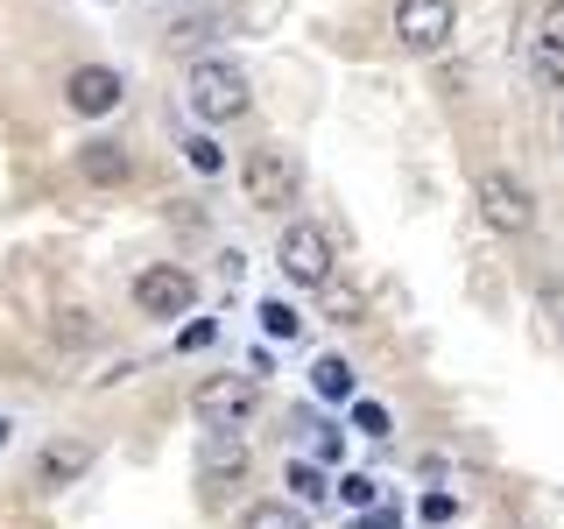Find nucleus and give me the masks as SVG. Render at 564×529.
Segmentation results:
<instances>
[{
	"mask_svg": "<svg viewBox=\"0 0 564 529\" xmlns=\"http://www.w3.org/2000/svg\"><path fill=\"white\" fill-rule=\"evenodd\" d=\"M352 423H360L367 438H388V410H381V402H360V410H352Z\"/></svg>",
	"mask_w": 564,
	"mask_h": 529,
	"instance_id": "nucleus-22",
	"label": "nucleus"
},
{
	"mask_svg": "<svg viewBox=\"0 0 564 529\" xmlns=\"http://www.w3.org/2000/svg\"><path fill=\"white\" fill-rule=\"evenodd\" d=\"M317 296H325L332 325H360V296H352L346 282H339V276H332V282H317Z\"/></svg>",
	"mask_w": 564,
	"mask_h": 529,
	"instance_id": "nucleus-13",
	"label": "nucleus"
},
{
	"mask_svg": "<svg viewBox=\"0 0 564 529\" xmlns=\"http://www.w3.org/2000/svg\"><path fill=\"white\" fill-rule=\"evenodd\" d=\"M339 452H346V438L332 431V423H317V458H339Z\"/></svg>",
	"mask_w": 564,
	"mask_h": 529,
	"instance_id": "nucleus-24",
	"label": "nucleus"
},
{
	"mask_svg": "<svg viewBox=\"0 0 564 529\" xmlns=\"http://www.w3.org/2000/svg\"><path fill=\"white\" fill-rule=\"evenodd\" d=\"M184 163H191V170H205V176H219L226 155H219V141H212V134H191V141H184Z\"/></svg>",
	"mask_w": 564,
	"mask_h": 529,
	"instance_id": "nucleus-15",
	"label": "nucleus"
},
{
	"mask_svg": "<svg viewBox=\"0 0 564 529\" xmlns=\"http://www.w3.org/2000/svg\"><path fill=\"white\" fill-rule=\"evenodd\" d=\"M8 431H14V423H8V417H0V445H8Z\"/></svg>",
	"mask_w": 564,
	"mask_h": 529,
	"instance_id": "nucleus-26",
	"label": "nucleus"
},
{
	"mask_svg": "<svg viewBox=\"0 0 564 529\" xmlns=\"http://www.w3.org/2000/svg\"><path fill=\"white\" fill-rule=\"evenodd\" d=\"M339 494H346L352 508H375V501H381V487L367 481V473H346V481H339Z\"/></svg>",
	"mask_w": 564,
	"mask_h": 529,
	"instance_id": "nucleus-18",
	"label": "nucleus"
},
{
	"mask_svg": "<svg viewBox=\"0 0 564 529\" xmlns=\"http://www.w3.org/2000/svg\"><path fill=\"white\" fill-rule=\"evenodd\" d=\"M480 219L494 226V234H529V226H536V198H529L522 176L480 170Z\"/></svg>",
	"mask_w": 564,
	"mask_h": 529,
	"instance_id": "nucleus-3",
	"label": "nucleus"
},
{
	"mask_svg": "<svg viewBox=\"0 0 564 529\" xmlns=\"http://www.w3.org/2000/svg\"><path fill=\"white\" fill-rule=\"evenodd\" d=\"M261 325H269V339H296V325H304V317H296L290 304H261Z\"/></svg>",
	"mask_w": 564,
	"mask_h": 529,
	"instance_id": "nucleus-16",
	"label": "nucleus"
},
{
	"mask_svg": "<svg viewBox=\"0 0 564 529\" xmlns=\"http://www.w3.org/2000/svg\"><path fill=\"white\" fill-rule=\"evenodd\" d=\"M290 487L304 494V501H325V473L317 466H290Z\"/></svg>",
	"mask_w": 564,
	"mask_h": 529,
	"instance_id": "nucleus-20",
	"label": "nucleus"
},
{
	"mask_svg": "<svg viewBox=\"0 0 564 529\" xmlns=\"http://www.w3.org/2000/svg\"><path fill=\"white\" fill-rule=\"evenodd\" d=\"M212 339H219V325H212V317H198V325L176 332V346H184V353H198V346H212Z\"/></svg>",
	"mask_w": 564,
	"mask_h": 529,
	"instance_id": "nucleus-21",
	"label": "nucleus"
},
{
	"mask_svg": "<svg viewBox=\"0 0 564 529\" xmlns=\"http://www.w3.org/2000/svg\"><path fill=\"white\" fill-rule=\"evenodd\" d=\"M311 388H317V396H332V402H339V396H352V367L339 360V353H325V360L311 367Z\"/></svg>",
	"mask_w": 564,
	"mask_h": 529,
	"instance_id": "nucleus-12",
	"label": "nucleus"
},
{
	"mask_svg": "<svg viewBox=\"0 0 564 529\" xmlns=\"http://www.w3.org/2000/svg\"><path fill=\"white\" fill-rule=\"evenodd\" d=\"M120 93H128V85H120V71H113V64H78V71H70V85H64L70 114H85V120L113 114Z\"/></svg>",
	"mask_w": 564,
	"mask_h": 529,
	"instance_id": "nucleus-8",
	"label": "nucleus"
},
{
	"mask_svg": "<svg viewBox=\"0 0 564 529\" xmlns=\"http://www.w3.org/2000/svg\"><path fill=\"white\" fill-rule=\"evenodd\" d=\"M536 43L564 50V0H551V8H543V22H536Z\"/></svg>",
	"mask_w": 564,
	"mask_h": 529,
	"instance_id": "nucleus-19",
	"label": "nucleus"
},
{
	"mask_svg": "<svg viewBox=\"0 0 564 529\" xmlns=\"http://www.w3.org/2000/svg\"><path fill=\"white\" fill-rule=\"evenodd\" d=\"M240 529H311L296 508H282V501H261V508H247V522Z\"/></svg>",
	"mask_w": 564,
	"mask_h": 529,
	"instance_id": "nucleus-14",
	"label": "nucleus"
},
{
	"mask_svg": "<svg viewBox=\"0 0 564 529\" xmlns=\"http://www.w3.org/2000/svg\"><path fill=\"white\" fill-rule=\"evenodd\" d=\"M416 516H423V522H452V516H458V501H452V494H423Z\"/></svg>",
	"mask_w": 564,
	"mask_h": 529,
	"instance_id": "nucleus-23",
	"label": "nucleus"
},
{
	"mask_svg": "<svg viewBox=\"0 0 564 529\" xmlns=\"http://www.w3.org/2000/svg\"><path fill=\"white\" fill-rule=\"evenodd\" d=\"M191 296H198V282H191L184 269H141L134 276V304H141V317H184L191 311Z\"/></svg>",
	"mask_w": 564,
	"mask_h": 529,
	"instance_id": "nucleus-7",
	"label": "nucleus"
},
{
	"mask_svg": "<svg viewBox=\"0 0 564 529\" xmlns=\"http://www.w3.org/2000/svg\"><path fill=\"white\" fill-rule=\"evenodd\" d=\"M78 170L93 176V184H128V176H134V163H128V149H120V141H93V149L78 155Z\"/></svg>",
	"mask_w": 564,
	"mask_h": 529,
	"instance_id": "nucleus-11",
	"label": "nucleus"
},
{
	"mask_svg": "<svg viewBox=\"0 0 564 529\" xmlns=\"http://www.w3.org/2000/svg\"><path fill=\"white\" fill-rule=\"evenodd\" d=\"M557 332H564V317H557Z\"/></svg>",
	"mask_w": 564,
	"mask_h": 529,
	"instance_id": "nucleus-27",
	"label": "nucleus"
},
{
	"mask_svg": "<svg viewBox=\"0 0 564 529\" xmlns=\"http://www.w3.org/2000/svg\"><path fill=\"white\" fill-rule=\"evenodd\" d=\"M254 410H261V375H212L198 388V417L212 431H240Z\"/></svg>",
	"mask_w": 564,
	"mask_h": 529,
	"instance_id": "nucleus-4",
	"label": "nucleus"
},
{
	"mask_svg": "<svg viewBox=\"0 0 564 529\" xmlns=\"http://www.w3.org/2000/svg\"><path fill=\"white\" fill-rule=\"evenodd\" d=\"M85 466H93V445H70L64 438V445H50L43 458H35V487H70Z\"/></svg>",
	"mask_w": 564,
	"mask_h": 529,
	"instance_id": "nucleus-10",
	"label": "nucleus"
},
{
	"mask_svg": "<svg viewBox=\"0 0 564 529\" xmlns=\"http://www.w3.org/2000/svg\"><path fill=\"white\" fill-rule=\"evenodd\" d=\"M529 64H536V78H543V85H564V50L536 43V50H529Z\"/></svg>",
	"mask_w": 564,
	"mask_h": 529,
	"instance_id": "nucleus-17",
	"label": "nucleus"
},
{
	"mask_svg": "<svg viewBox=\"0 0 564 529\" xmlns=\"http://www.w3.org/2000/svg\"><path fill=\"white\" fill-rule=\"evenodd\" d=\"M458 22V0H395V35L402 50H445Z\"/></svg>",
	"mask_w": 564,
	"mask_h": 529,
	"instance_id": "nucleus-5",
	"label": "nucleus"
},
{
	"mask_svg": "<svg viewBox=\"0 0 564 529\" xmlns=\"http://www.w3.org/2000/svg\"><path fill=\"white\" fill-rule=\"evenodd\" d=\"M247 198L261 212H282L304 198V163H296V149H254L247 155Z\"/></svg>",
	"mask_w": 564,
	"mask_h": 529,
	"instance_id": "nucleus-2",
	"label": "nucleus"
},
{
	"mask_svg": "<svg viewBox=\"0 0 564 529\" xmlns=\"http://www.w3.org/2000/svg\"><path fill=\"white\" fill-rule=\"evenodd\" d=\"M198 481H205V494H212V501H219V494H234V487L247 481L240 431H212V445H205V458H198Z\"/></svg>",
	"mask_w": 564,
	"mask_h": 529,
	"instance_id": "nucleus-9",
	"label": "nucleus"
},
{
	"mask_svg": "<svg viewBox=\"0 0 564 529\" xmlns=\"http://www.w3.org/2000/svg\"><path fill=\"white\" fill-rule=\"evenodd\" d=\"M254 106V85L234 57H198L191 64V114L198 120H240Z\"/></svg>",
	"mask_w": 564,
	"mask_h": 529,
	"instance_id": "nucleus-1",
	"label": "nucleus"
},
{
	"mask_svg": "<svg viewBox=\"0 0 564 529\" xmlns=\"http://www.w3.org/2000/svg\"><path fill=\"white\" fill-rule=\"evenodd\" d=\"M360 529H395V508H388V501H375V516H367Z\"/></svg>",
	"mask_w": 564,
	"mask_h": 529,
	"instance_id": "nucleus-25",
	"label": "nucleus"
},
{
	"mask_svg": "<svg viewBox=\"0 0 564 529\" xmlns=\"http://www.w3.org/2000/svg\"><path fill=\"white\" fill-rule=\"evenodd\" d=\"M275 261H282V276L304 282V290L332 282V240L317 234V226H290V234H282V247H275Z\"/></svg>",
	"mask_w": 564,
	"mask_h": 529,
	"instance_id": "nucleus-6",
	"label": "nucleus"
}]
</instances>
